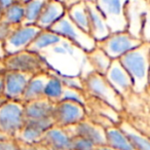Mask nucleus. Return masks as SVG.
Listing matches in <instances>:
<instances>
[{
  "label": "nucleus",
  "mask_w": 150,
  "mask_h": 150,
  "mask_svg": "<svg viewBox=\"0 0 150 150\" xmlns=\"http://www.w3.org/2000/svg\"><path fill=\"white\" fill-rule=\"evenodd\" d=\"M50 30L59 34L63 39L72 42L86 54L98 46V43L92 37V35L88 32L80 29L77 25H75L67 13L60 21L57 22Z\"/></svg>",
  "instance_id": "20e7f679"
},
{
  "label": "nucleus",
  "mask_w": 150,
  "mask_h": 150,
  "mask_svg": "<svg viewBox=\"0 0 150 150\" xmlns=\"http://www.w3.org/2000/svg\"><path fill=\"white\" fill-rule=\"evenodd\" d=\"M17 1H20V2H22V3H26L27 1H29V0H17Z\"/></svg>",
  "instance_id": "37998d69"
},
{
  "label": "nucleus",
  "mask_w": 150,
  "mask_h": 150,
  "mask_svg": "<svg viewBox=\"0 0 150 150\" xmlns=\"http://www.w3.org/2000/svg\"><path fill=\"white\" fill-rule=\"evenodd\" d=\"M67 15L71 21L80 29L88 32L90 30V16L86 0H81L67 8Z\"/></svg>",
  "instance_id": "393cba45"
},
{
  "label": "nucleus",
  "mask_w": 150,
  "mask_h": 150,
  "mask_svg": "<svg viewBox=\"0 0 150 150\" xmlns=\"http://www.w3.org/2000/svg\"><path fill=\"white\" fill-rule=\"evenodd\" d=\"M106 144L115 150H135L119 125H111L106 129Z\"/></svg>",
  "instance_id": "4be33fe9"
},
{
  "label": "nucleus",
  "mask_w": 150,
  "mask_h": 150,
  "mask_svg": "<svg viewBox=\"0 0 150 150\" xmlns=\"http://www.w3.org/2000/svg\"><path fill=\"white\" fill-rule=\"evenodd\" d=\"M13 29V27H11L7 23H5L3 21L0 22V41L4 42L7 39V37L9 36V34L11 33Z\"/></svg>",
  "instance_id": "473e14b6"
},
{
  "label": "nucleus",
  "mask_w": 150,
  "mask_h": 150,
  "mask_svg": "<svg viewBox=\"0 0 150 150\" xmlns=\"http://www.w3.org/2000/svg\"><path fill=\"white\" fill-rule=\"evenodd\" d=\"M52 125H54L52 118L41 120H26L25 125L19 133L17 140L24 145L37 146L42 143L44 134Z\"/></svg>",
  "instance_id": "9b49d317"
},
{
  "label": "nucleus",
  "mask_w": 150,
  "mask_h": 150,
  "mask_svg": "<svg viewBox=\"0 0 150 150\" xmlns=\"http://www.w3.org/2000/svg\"><path fill=\"white\" fill-rule=\"evenodd\" d=\"M86 59L90 63L92 71L99 74L105 75L108 69L110 68L113 60L100 47L97 46L93 50L86 54Z\"/></svg>",
  "instance_id": "b1692460"
},
{
  "label": "nucleus",
  "mask_w": 150,
  "mask_h": 150,
  "mask_svg": "<svg viewBox=\"0 0 150 150\" xmlns=\"http://www.w3.org/2000/svg\"><path fill=\"white\" fill-rule=\"evenodd\" d=\"M6 70L19 71L34 75L40 72H48V66L42 54H36L30 50L17 54H7L3 60Z\"/></svg>",
  "instance_id": "39448f33"
},
{
  "label": "nucleus",
  "mask_w": 150,
  "mask_h": 150,
  "mask_svg": "<svg viewBox=\"0 0 150 150\" xmlns=\"http://www.w3.org/2000/svg\"><path fill=\"white\" fill-rule=\"evenodd\" d=\"M143 43L141 39L132 35L127 30L111 32L105 39L98 43L112 60H119L127 52L138 47Z\"/></svg>",
  "instance_id": "423d86ee"
},
{
  "label": "nucleus",
  "mask_w": 150,
  "mask_h": 150,
  "mask_svg": "<svg viewBox=\"0 0 150 150\" xmlns=\"http://www.w3.org/2000/svg\"><path fill=\"white\" fill-rule=\"evenodd\" d=\"M96 150H115V149H114V148L111 147V146L107 145V144H104V145L98 146Z\"/></svg>",
  "instance_id": "58836bf2"
},
{
  "label": "nucleus",
  "mask_w": 150,
  "mask_h": 150,
  "mask_svg": "<svg viewBox=\"0 0 150 150\" xmlns=\"http://www.w3.org/2000/svg\"><path fill=\"white\" fill-rule=\"evenodd\" d=\"M58 1L62 2L63 4H64L65 6L68 8V7L72 6L73 4H75V3H77V2H79V1H81V0H58Z\"/></svg>",
  "instance_id": "c9c22d12"
},
{
  "label": "nucleus",
  "mask_w": 150,
  "mask_h": 150,
  "mask_svg": "<svg viewBox=\"0 0 150 150\" xmlns=\"http://www.w3.org/2000/svg\"><path fill=\"white\" fill-rule=\"evenodd\" d=\"M6 57V52H5L4 44L3 42L0 41V61H3Z\"/></svg>",
  "instance_id": "e433bc0d"
},
{
  "label": "nucleus",
  "mask_w": 150,
  "mask_h": 150,
  "mask_svg": "<svg viewBox=\"0 0 150 150\" xmlns=\"http://www.w3.org/2000/svg\"><path fill=\"white\" fill-rule=\"evenodd\" d=\"M104 15L111 32L125 31L127 28L125 6L127 0H94Z\"/></svg>",
  "instance_id": "1a4fd4ad"
},
{
  "label": "nucleus",
  "mask_w": 150,
  "mask_h": 150,
  "mask_svg": "<svg viewBox=\"0 0 150 150\" xmlns=\"http://www.w3.org/2000/svg\"><path fill=\"white\" fill-rule=\"evenodd\" d=\"M70 131L73 136L86 138L97 146L106 144V129L93 121L88 117L74 127H70Z\"/></svg>",
  "instance_id": "2eb2a0df"
},
{
  "label": "nucleus",
  "mask_w": 150,
  "mask_h": 150,
  "mask_svg": "<svg viewBox=\"0 0 150 150\" xmlns=\"http://www.w3.org/2000/svg\"><path fill=\"white\" fill-rule=\"evenodd\" d=\"M147 3L148 0H127L125 6V16L127 22V30L139 39H141L142 25Z\"/></svg>",
  "instance_id": "ddd939ff"
},
{
  "label": "nucleus",
  "mask_w": 150,
  "mask_h": 150,
  "mask_svg": "<svg viewBox=\"0 0 150 150\" xmlns=\"http://www.w3.org/2000/svg\"><path fill=\"white\" fill-rule=\"evenodd\" d=\"M24 102L6 100L0 105V135L17 139L26 123Z\"/></svg>",
  "instance_id": "7ed1b4c3"
},
{
  "label": "nucleus",
  "mask_w": 150,
  "mask_h": 150,
  "mask_svg": "<svg viewBox=\"0 0 150 150\" xmlns=\"http://www.w3.org/2000/svg\"><path fill=\"white\" fill-rule=\"evenodd\" d=\"M2 75H0V99L4 97V82H3Z\"/></svg>",
  "instance_id": "4c0bfd02"
},
{
  "label": "nucleus",
  "mask_w": 150,
  "mask_h": 150,
  "mask_svg": "<svg viewBox=\"0 0 150 150\" xmlns=\"http://www.w3.org/2000/svg\"><path fill=\"white\" fill-rule=\"evenodd\" d=\"M98 146L91 140L80 136H73L71 150H96Z\"/></svg>",
  "instance_id": "c85d7f7f"
},
{
  "label": "nucleus",
  "mask_w": 150,
  "mask_h": 150,
  "mask_svg": "<svg viewBox=\"0 0 150 150\" xmlns=\"http://www.w3.org/2000/svg\"><path fill=\"white\" fill-rule=\"evenodd\" d=\"M141 40L143 42L150 43V0H148L145 15H144L141 31Z\"/></svg>",
  "instance_id": "c756f323"
},
{
  "label": "nucleus",
  "mask_w": 150,
  "mask_h": 150,
  "mask_svg": "<svg viewBox=\"0 0 150 150\" xmlns=\"http://www.w3.org/2000/svg\"><path fill=\"white\" fill-rule=\"evenodd\" d=\"M2 21L11 25V27H17L25 22V6L24 3L16 1L11 5L3 11Z\"/></svg>",
  "instance_id": "a878e982"
},
{
  "label": "nucleus",
  "mask_w": 150,
  "mask_h": 150,
  "mask_svg": "<svg viewBox=\"0 0 150 150\" xmlns=\"http://www.w3.org/2000/svg\"><path fill=\"white\" fill-rule=\"evenodd\" d=\"M37 150H50V149L45 145H43V144H39V145H37Z\"/></svg>",
  "instance_id": "a19ab883"
},
{
  "label": "nucleus",
  "mask_w": 150,
  "mask_h": 150,
  "mask_svg": "<svg viewBox=\"0 0 150 150\" xmlns=\"http://www.w3.org/2000/svg\"><path fill=\"white\" fill-rule=\"evenodd\" d=\"M4 82V98L9 101H22L25 88L31 75L13 70H5L2 75Z\"/></svg>",
  "instance_id": "f8f14e48"
},
{
  "label": "nucleus",
  "mask_w": 150,
  "mask_h": 150,
  "mask_svg": "<svg viewBox=\"0 0 150 150\" xmlns=\"http://www.w3.org/2000/svg\"><path fill=\"white\" fill-rule=\"evenodd\" d=\"M5 70H6V69H5L4 63H3V61H0V75H2Z\"/></svg>",
  "instance_id": "ea45409f"
},
{
  "label": "nucleus",
  "mask_w": 150,
  "mask_h": 150,
  "mask_svg": "<svg viewBox=\"0 0 150 150\" xmlns=\"http://www.w3.org/2000/svg\"><path fill=\"white\" fill-rule=\"evenodd\" d=\"M47 76L48 72H40L37 74L31 75L23 95L24 103L43 98L44 86H45Z\"/></svg>",
  "instance_id": "aec40b11"
},
{
  "label": "nucleus",
  "mask_w": 150,
  "mask_h": 150,
  "mask_svg": "<svg viewBox=\"0 0 150 150\" xmlns=\"http://www.w3.org/2000/svg\"><path fill=\"white\" fill-rule=\"evenodd\" d=\"M47 1L48 0H29L26 3H24V6H25L24 24H36Z\"/></svg>",
  "instance_id": "bb28decb"
},
{
  "label": "nucleus",
  "mask_w": 150,
  "mask_h": 150,
  "mask_svg": "<svg viewBox=\"0 0 150 150\" xmlns=\"http://www.w3.org/2000/svg\"><path fill=\"white\" fill-rule=\"evenodd\" d=\"M62 40L63 38L52 30H40V32L32 42L29 50L36 54H43L52 46L60 43Z\"/></svg>",
  "instance_id": "412c9836"
},
{
  "label": "nucleus",
  "mask_w": 150,
  "mask_h": 150,
  "mask_svg": "<svg viewBox=\"0 0 150 150\" xmlns=\"http://www.w3.org/2000/svg\"><path fill=\"white\" fill-rule=\"evenodd\" d=\"M86 1H88V0H86Z\"/></svg>",
  "instance_id": "a18cd8bd"
},
{
  "label": "nucleus",
  "mask_w": 150,
  "mask_h": 150,
  "mask_svg": "<svg viewBox=\"0 0 150 150\" xmlns=\"http://www.w3.org/2000/svg\"><path fill=\"white\" fill-rule=\"evenodd\" d=\"M62 77L64 84L66 88H77V90H83V77L79 76H71V75H63L60 74Z\"/></svg>",
  "instance_id": "7c9ffc66"
},
{
  "label": "nucleus",
  "mask_w": 150,
  "mask_h": 150,
  "mask_svg": "<svg viewBox=\"0 0 150 150\" xmlns=\"http://www.w3.org/2000/svg\"><path fill=\"white\" fill-rule=\"evenodd\" d=\"M17 0H0V9L4 11L6 7H8L9 5H11L13 3H15Z\"/></svg>",
  "instance_id": "f704fd0d"
},
{
  "label": "nucleus",
  "mask_w": 150,
  "mask_h": 150,
  "mask_svg": "<svg viewBox=\"0 0 150 150\" xmlns=\"http://www.w3.org/2000/svg\"><path fill=\"white\" fill-rule=\"evenodd\" d=\"M2 15H3V11L0 9V22L2 21Z\"/></svg>",
  "instance_id": "79ce46f5"
},
{
  "label": "nucleus",
  "mask_w": 150,
  "mask_h": 150,
  "mask_svg": "<svg viewBox=\"0 0 150 150\" xmlns=\"http://www.w3.org/2000/svg\"><path fill=\"white\" fill-rule=\"evenodd\" d=\"M66 88L60 74L48 72L47 79L44 86V96L43 98L47 99L52 103H58L62 100L63 94Z\"/></svg>",
  "instance_id": "5701e85b"
},
{
  "label": "nucleus",
  "mask_w": 150,
  "mask_h": 150,
  "mask_svg": "<svg viewBox=\"0 0 150 150\" xmlns=\"http://www.w3.org/2000/svg\"><path fill=\"white\" fill-rule=\"evenodd\" d=\"M83 91L88 99L106 103L118 112L125 113V100L111 86L105 75L94 71L88 73L83 77Z\"/></svg>",
  "instance_id": "f03ea898"
},
{
  "label": "nucleus",
  "mask_w": 150,
  "mask_h": 150,
  "mask_svg": "<svg viewBox=\"0 0 150 150\" xmlns=\"http://www.w3.org/2000/svg\"><path fill=\"white\" fill-rule=\"evenodd\" d=\"M40 30L36 24H22L13 28L7 39L3 42L6 56L29 50Z\"/></svg>",
  "instance_id": "0eeeda50"
},
{
  "label": "nucleus",
  "mask_w": 150,
  "mask_h": 150,
  "mask_svg": "<svg viewBox=\"0 0 150 150\" xmlns=\"http://www.w3.org/2000/svg\"><path fill=\"white\" fill-rule=\"evenodd\" d=\"M73 135L70 129L52 125L44 134L42 143L48 148H57L63 150H71Z\"/></svg>",
  "instance_id": "f3484780"
},
{
  "label": "nucleus",
  "mask_w": 150,
  "mask_h": 150,
  "mask_svg": "<svg viewBox=\"0 0 150 150\" xmlns=\"http://www.w3.org/2000/svg\"><path fill=\"white\" fill-rule=\"evenodd\" d=\"M50 50H52V52H54V54H57V56H68V52H67L66 48L63 45L62 41L59 44H57V45L52 46Z\"/></svg>",
  "instance_id": "72a5a7b5"
},
{
  "label": "nucleus",
  "mask_w": 150,
  "mask_h": 150,
  "mask_svg": "<svg viewBox=\"0 0 150 150\" xmlns=\"http://www.w3.org/2000/svg\"><path fill=\"white\" fill-rule=\"evenodd\" d=\"M119 61L133 80L134 93L145 92L150 86V43L143 42L127 52Z\"/></svg>",
  "instance_id": "f257e3e1"
},
{
  "label": "nucleus",
  "mask_w": 150,
  "mask_h": 150,
  "mask_svg": "<svg viewBox=\"0 0 150 150\" xmlns=\"http://www.w3.org/2000/svg\"><path fill=\"white\" fill-rule=\"evenodd\" d=\"M61 101L75 103V104H79V105H82V106L86 107L88 102V98L83 90L66 88L64 91V94H63L62 100Z\"/></svg>",
  "instance_id": "cd10ccee"
},
{
  "label": "nucleus",
  "mask_w": 150,
  "mask_h": 150,
  "mask_svg": "<svg viewBox=\"0 0 150 150\" xmlns=\"http://www.w3.org/2000/svg\"><path fill=\"white\" fill-rule=\"evenodd\" d=\"M0 150H21V145L13 138L0 139Z\"/></svg>",
  "instance_id": "2f4dec72"
},
{
  "label": "nucleus",
  "mask_w": 150,
  "mask_h": 150,
  "mask_svg": "<svg viewBox=\"0 0 150 150\" xmlns=\"http://www.w3.org/2000/svg\"><path fill=\"white\" fill-rule=\"evenodd\" d=\"M86 3H88V16H90L88 33L96 40L97 43H99L111 33V30L107 24L104 15L101 13L94 0H88Z\"/></svg>",
  "instance_id": "4468645a"
},
{
  "label": "nucleus",
  "mask_w": 150,
  "mask_h": 150,
  "mask_svg": "<svg viewBox=\"0 0 150 150\" xmlns=\"http://www.w3.org/2000/svg\"><path fill=\"white\" fill-rule=\"evenodd\" d=\"M54 103L45 98L24 103V110L27 120H41L52 118Z\"/></svg>",
  "instance_id": "a211bd4d"
},
{
  "label": "nucleus",
  "mask_w": 150,
  "mask_h": 150,
  "mask_svg": "<svg viewBox=\"0 0 150 150\" xmlns=\"http://www.w3.org/2000/svg\"><path fill=\"white\" fill-rule=\"evenodd\" d=\"M119 127L127 136L135 150H150V137L135 127L127 118L123 116Z\"/></svg>",
  "instance_id": "6ab92c4d"
},
{
  "label": "nucleus",
  "mask_w": 150,
  "mask_h": 150,
  "mask_svg": "<svg viewBox=\"0 0 150 150\" xmlns=\"http://www.w3.org/2000/svg\"><path fill=\"white\" fill-rule=\"evenodd\" d=\"M105 77L123 100L127 99L134 93L133 80L119 60H113Z\"/></svg>",
  "instance_id": "9d476101"
},
{
  "label": "nucleus",
  "mask_w": 150,
  "mask_h": 150,
  "mask_svg": "<svg viewBox=\"0 0 150 150\" xmlns=\"http://www.w3.org/2000/svg\"><path fill=\"white\" fill-rule=\"evenodd\" d=\"M50 150H63V149H57V148H48Z\"/></svg>",
  "instance_id": "c03bdc74"
},
{
  "label": "nucleus",
  "mask_w": 150,
  "mask_h": 150,
  "mask_svg": "<svg viewBox=\"0 0 150 150\" xmlns=\"http://www.w3.org/2000/svg\"><path fill=\"white\" fill-rule=\"evenodd\" d=\"M88 117V108L86 106L66 101H60L54 104L52 119L54 125L59 127L70 129Z\"/></svg>",
  "instance_id": "6e6552de"
},
{
  "label": "nucleus",
  "mask_w": 150,
  "mask_h": 150,
  "mask_svg": "<svg viewBox=\"0 0 150 150\" xmlns=\"http://www.w3.org/2000/svg\"><path fill=\"white\" fill-rule=\"evenodd\" d=\"M67 13V7L58 0H48L43 7L36 25L41 30H50Z\"/></svg>",
  "instance_id": "dca6fc26"
}]
</instances>
